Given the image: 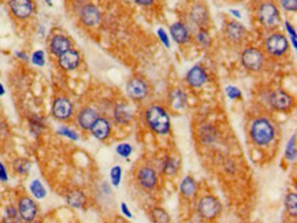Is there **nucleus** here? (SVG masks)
Here are the masks:
<instances>
[{"label":"nucleus","instance_id":"obj_14","mask_svg":"<svg viewBox=\"0 0 297 223\" xmlns=\"http://www.w3.org/2000/svg\"><path fill=\"white\" fill-rule=\"evenodd\" d=\"M97 118H99L97 109H95L93 107H84L78 113L77 123L83 130H91V128L93 126V123L96 122Z\"/></svg>","mask_w":297,"mask_h":223},{"label":"nucleus","instance_id":"obj_18","mask_svg":"<svg viewBox=\"0 0 297 223\" xmlns=\"http://www.w3.org/2000/svg\"><path fill=\"white\" fill-rule=\"evenodd\" d=\"M128 95L134 100H142L148 95V88L145 82L140 78H133L128 82Z\"/></svg>","mask_w":297,"mask_h":223},{"label":"nucleus","instance_id":"obj_23","mask_svg":"<svg viewBox=\"0 0 297 223\" xmlns=\"http://www.w3.org/2000/svg\"><path fill=\"white\" fill-rule=\"evenodd\" d=\"M114 119L119 125H126L132 121V113L129 107L124 104H118L114 109Z\"/></svg>","mask_w":297,"mask_h":223},{"label":"nucleus","instance_id":"obj_35","mask_svg":"<svg viewBox=\"0 0 297 223\" xmlns=\"http://www.w3.org/2000/svg\"><path fill=\"white\" fill-rule=\"evenodd\" d=\"M29 126H30V130H32L33 134L37 136L44 129V123H43L42 119L34 117V118H30V121H29Z\"/></svg>","mask_w":297,"mask_h":223},{"label":"nucleus","instance_id":"obj_28","mask_svg":"<svg viewBox=\"0 0 297 223\" xmlns=\"http://www.w3.org/2000/svg\"><path fill=\"white\" fill-rule=\"evenodd\" d=\"M285 208L292 215L293 218H296L297 215V195L296 193H288L285 197Z\"/></svg>","mask_w":297,"mask_h":223},{"label":"nucleus","instance_id":"obj_37","mask_svg":"<svg viewBox=\"0 0 297 223\" xmlns=\"http://www.w3.org/2000/svg\"><path fill=\"white\" fill-rule=\"evenodd\" d=\"M32 62L33 64H36L39 67H43L46 64V55H44V52L43 51H36L32 55Z\"/></svg>","mask_w":297,"mask_h":223},{"label":"nucleus","instance_id":"obj_10","mask_svg":"<svg viewBox=\"0 0 297 223\" xmlns=\"http://www.w3.org/2000/svg\"><path fill=\"white\" fill-rule=\"evenodd\" d=\"M137 182L145 191H154L158 185V174L152 167L144 166L137 171Z\"/></svg>","mask_w":297,"mask_h":223},{"label":"nucleus","instance_id":"obj_25","mask_svg":"<svg viewBox=\"0 0 297 223\" xmlns=\"http://www.w3.org/2000/svg\"><path fill=\"white\" fill-rule=\"evenodd\" d=\"M150 218L154 223H170V220H171L167 211L160 208V207L152 208L151 212H150Z\"/></svg>","mask_w":297,"mask_h":223},{"label":"nucleus","instance_id":"obj_11","mask_svg":"<svg viewBox=\"0 0 297 223\" xmlns=\"http://www.w3.org/2000/svg\"><path fill=\"white\" fill-rule=\"evenodd\" d=\"M270 104L277 111H289L293 105V97L283 91H274L270 95Z\"/></svg>","mask_w":297,"mask_h":223},{"label":"nucleus","instance_id":"obj_7","mask_svg":"<svg viewBox=\"0 0 297 223\" xmlns=\"http://www.w3.org/2000/svg\"><path fill=\"white\" fill-rule=\"evenodd\" d=\"M9 7L11 14L21 21L30 18L34 10L32 0H9Z\"/></svg>","mask_w":297,"mask_h":223},{"label":"nucleus","instance_id":"obj_20","mask_svg":"<svg viewBox=\"0 0 297 223\" xmlns=\"http://www.w3.org/2000/svg\"><path fill=\"white\" fill-rule=\"evenodd\" d=\"M66 203H67L70 207H73V208L81 210V208H85L87 196H85L84 192L76 189V191H71L67 193V196H66Z\"/></svg>","mask_w":297,"mask_h":223},{"label":"nucleus","instance_id":"obj_34","mask_svg":"<svg viewBox=\"0 0 297 223\" xmlns=\"http://www.w3.org/2000/svg\"><path fill=\"white\" fill-rule=\"evenodd\" d=\"M115 151H117V154H118L121 158H129V156L132 155L133 154V148L130 144H128V142H121V144H118L117 145V148H115Z\"/></svg>","mask_w":297,"mask_h":223},{"label":"nucleus","instance_id":"obj_44","mask_svg":"<svg viewBox=\"0 0 297 223\" xmlns=\"http://www.w3.org/2000/svg\"><path fill=\"white\" fill-rule=\"evenodd\" d=\"M121 211H122V214H124L128 219L133 218V214L130 212V210H129V207L126 205V203H121Z\"/></svg>","mask_w":297,"mask_h":223},{"label":"nucleus","instance_id":"obj_21","mask_svg":"<svg viewBox=\"0 0 297 223\" xmlns=\"http://www.w3.org/2000/svg\"><path fill=\"white\" fill-rule=\"evenodd\" d=\"M170 33L178 44H185L189 40V32H188L187 26L182 22H175L170 27Z\"/></svg>","mask_w":297,"mask_h":223},{"label":"nucleus","instance_id":"obj_17","mask_svg":"<svg viewBox=\"0 0 297 223\" xmlns=\"http://www.w3.org/2000/svg\"><path fill=\"white\" fill-rule=\"evenodd\" d=\"M91 133L96 140L104 141L111 134V123L105 118H100L99 117L96 122L93 123V126L91 128Z\"/></svg>","mask_w":297,"mask_h":223},{"label":"nucleus","instance_id":"obj_50","mask_svg":"<svg viewBox=\"0 0 297 223\" xmlns=\"http://www.w3.org/2000/svg\"><path fill=\"white\" fill-rule=\"evenodd\" d=\"M114 223H125V222H122V220H117V222H114Z\"/></svg>","mask_w":297,"mask_h":223},{"label":"nucleus","instance_id":"obj_6","mask_svg":"<svg viewBox=\"0 0 297 223\" xmlns=\"http://www.w3.org/2000/svg\"><path fill=\"white\" fill-rule=\"evenodd\" d=\"M289 48V43L282 33H274L266 41V50L273 56H281Z\"/></svg>","mask_w":297,"mask_h":223},{"label":"nucleus","instance_id":"obj_12","mask_svg":"<svg viewBox=\"0 0 297 223\" xmlns=\"http://www.w3.org/2000/svg\"><path fill=\"white\" fill-rule=\"evenodd\" d=\"M80 19L85 26H96L101 21L100 10L97 9L95 5H85L80 11Z\"/></svg>","mask_w":297,"mask_h":223},{"label":"nucleus","instance_id":"obj_43","mask_svg":"<svg viewBox=\"0 0 297 223\" xmlns=\"http://www.w3.org/2000/svg\"><path fill=\"white\" fill-rule=\"evenodd\" d=\"M0 181H9V174H7V170H6L5 164L0 162Z\"/></svg>","mask_w":297,"mask_h":223},{"label":"nucleus","instance_id":"obj_36","mask_svg":"<svg viewBox=\"0 0 297 223\" xmlns=\"http://www.w3.org/2000/svg\"><path fill=\"white\" fill-rule=\"evenodd\" d=\"M58 133H59L60 136L67 137V138H70V140H73V141H77L78 138H80V136H78V133L74 132L73 129L67 128V126H60V128L58 129Z\"/></svg>","mask_w":297,"mask_h":223},{"label":"nucleus","instance_id":"obj_29","mask_svg":"<svg viewBox=\"0 0 297 223\" xmlns=\"http://www.w3.org/2000/svg\"><path fill=\"white\" fill-rule=\"evenodd\" d=\"M13 166H14L15 173H18L19 175H28L29 171H30V163L26 159H22V158L15 159Z\"/></svg>","mask_w":297,"mask_h":223},{"label":"nucleus","instance_id":"obj_5","mask_svg":"<svg viewBox=\"0 0 297 223\" xmlns=\"http://www.w3.org/2000/svg\"><path fill=\"white\" fill-rule=\"evenodd\" d=\"M257 15L261 22L265 25L266 27H275L278 26V23L281 22V17L277 7L273 3H262L259 10H257Z\"/></svg>","mask_w":297,"mask_h":223},{"label":"nucleus","instance_id":"obj_9","mask_svg":"<svg viewBox=\"0 0 297 223\" xmlns=\"http://www.w3.org/2000/svg\"><path fill=\"white\" fill-rule=\"evenodd\" d=\"M18 214L21 220L23 222H32L34 220L37 216V212H39V208H37V204L34 203V200H32L30 197H21V200L18 201Z\"/></svg>","mask_w":297,"mask_h":223},{"label":"nucleus","instance_id":"obj_1","mask_svg":"<svg viewBox=\"0 0 297 223\" xmlns=\"http://www.w3.org/2000/svg\"><path fill=\"white\" fill-rule=\"evenodd\" d=\"M249 134L256 145L266 146L274 141L275 129L267 118H257L252 122Z\"/></svg>","mask_w":297,"mask_h":223},{"label":"nucleus","instance_id":"obj_16","mask_svg":"<svg viewBox=\"0 0 297 223\" xmlns=\"http://www.w3.org/2000/svg\"><path fill=\"white\" fill-rule=\"evenodd\" d=\"M208 80L206 70L200 66H195L187 74V82L189 87L192 88H201Z\"/></svg>","mask_w":297,"mask_h":223},{"label":"nucleus","instance_id":"obj_38","mask_svg":"<svg viewBox=\"0 0 297 223\" xmlns=\"http://www.w3.org/2000/svg\"><path fill=\"white\" fill-rule=\"evenodd\" d=\"M196 39H197V43H199L201 47H210L211 39L206 30H200V32L197 33Z\"/></svg>","mask_w":297,"mask_h":223},{"label":"nucleus","instance_id":"obj_47","mask_svg":"<svg viewBox=\"0 0 297 223\" xmlns=\"http://www.w3.org/2000/svg\"><path fill=\"white\" fill-rule=\"evenodd\" d=\"M230 13L233 14V15H236L237 18H241V14H240V11H237V10H230Z\"/></svg>","mask_w":297,"mask_h":223},{"label":"nucleus","instance_id":"obj_13","mask_svg":"<svg viewBox=\"0 0 297 223\" xmlns=\"http://www.w3.org/2000/svg\"><path fill=\"white\" fill-rule=\"evenodd\" d=\"M58 63L64 71H71V70H76L81 63V55L78 51L69 50L58 58Z\"/></svg>","mask_w":297,"mask_h":223},{"label":"nucleus","instance_id":"obj_42","mask_svg":"<svg viewBox=\"0 0 297 223\" xmlns=\"http://www.w3.org/2000/svg\"><path fill=\"white\" fill-rule=\"evenodd\" d=\"M158 36L160 37L162 43H163L167 48H170V39L169 36H167V33H166L163 29H158Z\"/></svg>","mask_w":297,"mask_h":223},{"label":"nucleus","instance_id":"obj_45","mask_svg":"<svg viewBox=\"0 0 297 223\" xmlns=\"http://www.w3.org/2000/svg\"><path fill=\"white\" fill-rule=\"evenodd\" d=\"M134 3H137L138 6H144V7H146V6H152L154 5V2L155 0H133Z\"/></svg>","mask_w":297,"mask_h":223},{"label":"nucleus","instance_id":"obj_30","mask_svg":"<svg viewBox=\"0 0 297 223\" xmlns=\"http://www.w3.org/2000/svg\"><path fill=\"white\" fill-rule=\"evenodd\" d=\"M285 158L288 162H294L297 158L296 151V136L290 137V140L286 144V150H285Z\"/></svg>","mask_w":297,"mask_h":223},{"label":"nucleus","instance_id":"obj_48","mask_svg":"<svg viewBox=\"0 0 297 223\" xmlns=\"http://www.w3.org/2000/svg\"><path fill=\"white\" fill-rule=\"evenodd\" d=\"M5 95V88H3V85L0 84V96Z\"/></svg>","mask_w":297,"mask_h":223},{"label":"nucleus","instance_id":"obj_26","mask_svg":"<svg viewBox=\"0 0 297 223\" xmlns=\"http://www.w3.org/2000/svg\"><path fill=\"white\" fill-rule=\"evenodd\" d=\"M29 189H30V193H32L33 196H34V199H37V200H43L44 197L47 196V191L46 188H44V185H43L39 179H34V181H32L30 182V187H29Z\"/></svg>","mask_w":297,"mask_h":223},{"label":"nucleus","instance_id":"obj_49","mask_svg":"<svg viewBox=\"0 0 297 223\" xmlns=\"http://www.w3.org/2000/svg\"><path fill=\"white\" fill-rule=\"evenodd\" d=\"M46 3L48 6H52V0H46Z\"/></svg>","mask_w":297,"mask_h":223},{"label":"nucleus","instance_id":"obj_15","mask_svg":"<svg viewBox=\"0 0 297 223\" xmlns=\"http://www.w3.org/2000/svg\"><path fill=\"white\" fill-rule=\"evenodd\" d=\"M69 50H71V41H70L69 37H66L64 34H55V36H52V39L50 41L51 54L59 58L60 55L67 52Z\"/></svg>","mask_w":297,"mask_h":223},{"label":"nucleus","instance_id":"obj_41","mask_svg":"<svg viewBox=\"0 0 297 223\" xmlns=\"http://www.w3.org/2000/svg\"><path fill=\"white\" fill-rule=\"evenodd\" d=\"M285 25H286V30H288V32L290 33V37H292V46H293V48H297L296 30H294V27H293L292 23H289V22H285Z\"/></svg>","mask_w":297,"mask_h":223},{"label":"nucleus","instance_id":"obj_27","mask_svg":"<svg viewBox=\"0 0 297 223\" xmlns=\"http://www.w3.org/2000/svg\"><path fill=\"white\" fill-rule=\"evenodd\" d=\"M191 18L197 23V25H201L204 23L208 18V14H207V10L203 7V6H195L191 13Z\"/></svg>","mask_w":297,"mask_h":223},{"label":"nucleus","instance_id":"obj_22","mask_svg":"<svg viewBox=\"0 0 297 223\" xmlns=\"http://www.w3.org/2000/svg\"><path fill=\"white\" fill-rule=\"evenodd\" d=\"M196 181H195L192 177L183 178L182 181H181V185H179V193H181L185 199H192V197H195V195H196Z\"/></svg>","mask_w":297,"mask_h":223},{"label":"nucleus","instance_id":"obj_40","mask_svg":"<svg viewBox=\"0 0 297 223\" xmlns=\"http://www.w3.org/2000/svg\"><path fill=\"white\" fill-rule=\"evenodd\" d=\"M281 6H282L286 11H296L297 0H281Z\"/></svg>","mask_w":297,"mask_h":223},{"label":"nucleus","instance_id":"obj_3","mask_svg":"<svg viewBox=\"0 0 297 223\" xmlns=\"http://www.w3.org/2000/svg\"><path fill=\"white\" fill-rule=\"evenodd\" d=\"M222 211V204L220 201L214 196H204L201 197L197 203V214L200 215L201 219L204 220H214L218 218Z\"/></svg>","mask_w":297,"mask_h":223},{"label":"nucleus","instance_id":"obj_46","mask_svg":"<svg viewBox=\"0 0 297 223\" xmlns=\"http://www.w3.org/2000/svg\"><path fill=\"white\" fill-rule=\"evenodd\" d=\"M17 56H19V58H21V59H23V60H28V55L25 54V52H17Z\"/></svg>","mask_w":297,"mask_h":223},{"label":"nucleus","instance_id":"obj_31","mask_svg":"<svg viewBox=\"0 0 297 223\" xmlns=\"http://www.w3.org/2000/svg\"><path fill=\"white\" fill-rule=\"evenodd\" d=\"M110 179L111 185L114 188H118L119 183H121V179H122V167L121 166H114L110 171Z\"/></svg>","mask_w":297,"mask_h":223},{"label":"nucleus","instance_id":"obj_8","mask_svg":"<svg viewBox=\"0 0 297 223\" xmlns=\"http://www.w3.org/2000/svg\"><path fill=\"white\" fill-rule=\"evenodd\" d=\"M73 103L67 97H58L52 104V117L58 121H67L73 115Z\"/></svg>","mask_w":297,"mask_h":223},{"label":"nucleus","instance_id":"obj_24","mask_svg":"<svg viewBox=\"0 0 297 223\" xmlns=\"http://www.w3.org/2000/svg\"><path fill=\"white\" fill-rule=\"evenodd\" d=\"M170 103L173 105V108L181 109L185 107V103H187V96L182 91L179 89H174L171 93H170Z\"/></svg>","mask_w":297,"mask_h":223},{"label":"nucleus","instance_id":"obj_33","mask_svg":"<svg viewBox=\"0 0 297 223\" xmlns=\"http://www.w3.org/2000/svg\"><path fill=\"white\" fill-rule=\"evenodd\" d=\"M162 170H163V173L166 175H174V174L177 173V170H178V164H177V162L173 158H167L165 163H163Z\"/></svg>","mask_w":297,"mask_h":223},{"label":"nucleus","instance_id":"obj_39","mask_svg":"<svg viewBox=\"0 0 297 223\" xmlns=\"http://www.w3.org/2000/svg\"><path fill=\"white\" fill-rule=\"evenodd\" d=\"M226 93H228L229 99H232V100L241 97V91L237 87H228L226 88Z\"/></svg>","mask_w":297,"mask_h":223},{"label":"nucleus","instance_id":"obj_4","mask_svg":"<svg viewBox=\"0 0 297 223\" xmlns=\"http://www.w3.org/2000/svg\"><path fill=\"white\" fill-rule=\"evenodd\" d=\"M241 62L249 71H261L265 63V55L257 48H247L241 54Z\"/></svg>","mask_w":297,"mask_h":223},{"label":"nucleus","instance_id":"obj_19","mask_svg":"<svg viewBox=\"0 0 297 223\" xmlns=\"http://www.w3.org/2000/svg\"><path fill=\"white\" fill-rule=\"evenodd\" d=\"M226 37L233 43H240V41L247 36V29L242 26L240 22H230L225 29Z\"/></svg>","mask_w":297,"mask_h":223},{"label":"nucleus","instance_id":"obj_32","mask_svg":"<svg viewBox=\"0 0 297 223\" xmlns=\"http://www.w3.org/2000/svg\"><path fill=\"white\" fill-rule=\"evenodd\" d=\"M18 210L15 207H7L5 211V223H18L19 222Z\"/></svg>","mask_w":297,"mask_h":223},{"label":"nucleus","instance_id":"obj_2","mask_svg":"<svg viewBox=\"0 0 297 223\" xmlns=\"http://www.w3.org/2000/svg\"><path fill=\"white\" fill-rule=\"evenodd\" d=\"M145 121L148 123V126L151 128L152 132H155L156 134L165 136V134L170 132V128H171L169 114L160 105H152V107L146 109Z\"/></svg>","mask_w":297,"mask_h":223}]
</instances>
